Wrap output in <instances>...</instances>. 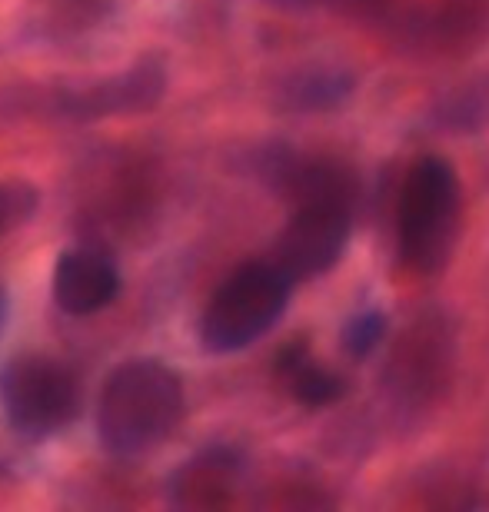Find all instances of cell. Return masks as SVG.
<instances>
[{
	"label": "cell",
	"instance_id": "9",
	"mask_svg": "<svg viewBox=\"0 0 489 512\" xmlns=\"http://www.w3.org/2000/svg\"><path fill=\"white\" fill-rule=\"evenodd\" d=\"M277 370L283 376V383L290 386L293 399L310 409L333 406L336 399H343V393H346L340 376L317 366L303 350H283L277 360Z\"/></svg>",
	"mask_w": 489,
	"mask_h": 512
},
{
	"label": "cell",
	"instance_id": "14",
	"mask_svg": "<svg viewBox=\"0 0 489 512\" xmlns=\"http://www.w3.org/2000/svg\"><path fill=\"white\" fill-rule=\"evenodd\" d=\"M270 4L287 7V10H307V7H313V4H320V0H270Z\"/></svg>",
	"mask_w": 489,
	"mask_h": 512
},
{
	"label": "cell",
	"instance_id": "7",
	"mask_svg": "<svg viewBox=\"0 0 489 512\" xmlns=\"http://www.w3.org/2000/svg\"><path fill=\"white\" fill-rule=\"evenodd\" d=\"M124 276L117 260L100 247H70L54 266V303L67 316H94L120 296Z\"/></svg>",
	"mask_w": 489,
	"mask_h": 512
},
{
	"label": "cell",
	"instance_id": "8",
	"mask_svg": "<svg viewBox=\"0 0 489 512\" xmlns=\"http://www.w3.org/2000/svg\"><path fill=\"white\" fill-rule=\"evenodd\" d=\"M243 463L233 449H203L170 476V503L183 509L223 506L237 489Z\"/></svg>",
	"mask_w": 489,
	"mask_h": 512
},
{
	"label": "cell",
	"instance_id": "11",
	"mask_svg": "<svg viewBox=\"0 0 489 512\" xmlns=\"http://www.w3.org/2000/svg\"><path fill=\"white\" fill-rule=\"evenodd\" d=\"M386 313L383 310H360L353 316V320H346L343 333H340V346L346 356H353V360H366L376 346L383 343L386 336Z\"/></svg>",
	"mask_w": 489,
	"mask_h": 512
},
{
	"label": "cell",
	"instance_id": "4",
	"mask_svg": "<svg viewBox=\"0 0 489 512\" xmlns=\"http://www.w3.org/2000/svg\"><path fill=\"white\" fill-rule=\"evenodd\" d=\"M84 386L64 360L14 356L0 366V413L17 436L44 443L80 416Z\"/></svg>",
	"mask_w": 489,
	"mask_h": 512
},
{
	"label": "cell",
	"instance_id": "5",
	"mask_svg": "<svg viewBox=\"0 0 489 512\" xmlns=\"http://www.w3.org/2000/svg\"><path fill=\"white\" fill-rule=\"evenodd\" d=\"M167 94V67L160 57H140L134 67L117 70L100 80L84 84H64L50 90V114L60 120H90L107 117H134L154 110Z\"/></svg>",
	"mask_w": 489,
	"mask_h": 512
},
{
	"label": "cell",
	"instance_id": "1",
	"mask_svg": "<svg viewBox=\"0 0 489 512\" xmlns=\"http://www.w3.org/2000/svg\"><path fill=\"white\" fill-rule=\"evenodd\" d=\"M187 409L180 373L160 360H127L97 399V439L114 459H140L173 436Z\"/></svg>",
	"mask_w": 489,
	"mask_h": 512
},
{
	"label": "cell",
	"instance_id": "12",
	"mask_svg": "<svg viewBox=\"0 0 489 512\" xmlns=\"http://www.w3.org/2000/svg\"><path fill=\"white\" fill-rule=\"evenodd\" d=\"M40 193L27 180H0V237L30 223L37 213Z\"/></svg>",
	"mask_w": 489,
	"mask_h": 512
},
{
	"label": "cell",
	"instance_id": "3",
	"mask_svg": "<svg viewBox=\"0 0 489 512\" xmlns=\"http://www.w3.org/2000/svg\"><path fill=\"white\" fill-rule=\"evenodd\" d=\"M460 233V177L443 157H420L406 173L396 207L400 260L416 273H440Z\"/></svg>",
	"mask_w": 489,
	"mask_h": 512
},
{
	"label": "cell",
	"instance_id": "10",
	"mask_svg": "<svg viewBox=\"0 0 489 512\" xmlns=\"http://www.w3.org/2000/svg\"><path fill=\"white\" fill-rule=\"evenodd\" d=\"M353 90V77L343 70H303L283 87V100L293 110H330Z\"/></svg>",
	"mask_w": 489,
	"mask_h": 512
},
{
	"label": "cell",
	"instance_id": "2",
	"mask_svg": "<svg viewBox=\"0 0 489 512\" xmlns=\"http://www.w3.org/2000/svg\"><path fill=\"white\" fill-rule=\"evenodd\" d=\"M290 273L273 260H250L223 280L200 313V343L213 356H230L263 340L293 296Z\"/></svg>",
	"mask_w": 489,
	"mask_h": 512
},
{
	"label": "cell",
	"instance_id": "6",
	"mask_svg": "<svg viewBox=\"0 0 489 512\" xmlns=\"http://www.w3.org/2000/svg\"><path fill=\"white\" fill-rule=\"evenodd\" d=\"M350 203L343 200H307L297 203L287 227L273 243L270 260L290 273L293 283L317 280L330 273L350 243Z\"/></svg>",
	"mask_w": 489,
	"mask_h": 512
},
{
	"label": "cell",
	"instance_id": "13",
	"mask_svg": "<svg viewBox=\"0 0 489 512\" xmlns=\"http://www.w3.org/2000/svg\"><path fill=\"white\" fill-rule=\"evenodd\" d=\"M7 313H10V296H7V286L0 283V336H4V326H7Z\"/></svg>",
	"mask_w": 489,
	"mask_h": 512
}]
</instances>
